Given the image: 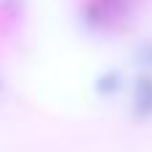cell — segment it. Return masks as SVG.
<instances>
[{"mask_svg": "<svg viewBox=\"0 0 152 152\" xmlns=\"http://www.w3.org/2000/svg\"><path fill=\"white\" fill-rule=\"evenodd\" d=\"M134 110H136L139 118H152V77H139L136 96H134Z\"/></svg>", "mask_w": 152, "mask_h": 152, "instance_id": "cell-1", "label": "cell"}, {"mask_svg": "<svg viewBox=\"0 0 152 152\" xmlns=\"http://www.w3.org/2000/svg\"><path fill=\"white\" fill-rule=\"evenodd\" d=\"M142 61H144V64H152V43L142 45Z\"/></svg>", "mask_w": 152, "mask_h": 152, "instance_id": "cell-2", "label": "cell"}]
</instances>
